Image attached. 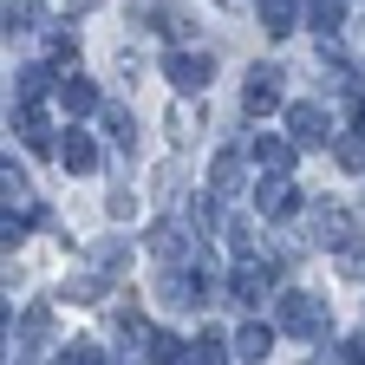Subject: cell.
Segmentation results:
<instances>
[{
	"label": "cell",
	"mask_w": 365,
	"mask_h": 365,
	"mask_svg": "<svg viewBox=\"0 0 365 365\" xmlns=\"http://www.w3.org/2000/svg\"><path fill=\"white\" fill-rule=\"evenodd\" d=\"M255 14H261V26H267L274 39H287V33H294V0H261Z\"/></svg>",
	"instance_id": "14"
},
{
	"label": "cell",
	"mask_w": 365,
	"mask_h": 365,
	"mask_svg": "<svg viewBox=\"0 0 365 365\" xmlns=\"http://www.w3.org/2000/svg\"><path fill=\"white\" fill-rule=\"evenodd\" d=\"M359 130H365V91H359Z\"/></svg>",
	"instance_id": "32"
},
{
	"label": "cell",
	"mask_w": 365,
	"mask_h": 365,
	"mask_svg": "<svg viewBox=\"0 0 365 365\" xmlns=\"http://www.w3.org/2000/svg\"><path fill=\"white\" fill-rule=\"evenodd\" d=\"M294 150H300L294 137H255V163H261V170H281V176H287V170H294Z\"/></svg>",
	"instance_id": "12"
},
{
	"label": "cell",
	"mask_w": 365,
	"mask_h": 365,
	"mask_svg": "<svg viewBox=\"0 0 365 365\" xmlns=\"http://www.w3.org/2000/svg\"><path fill=\"white\" fill-rule=\"evenodd\" d=\"M59 163L72 176H91V170H98V144H91L85 130H59Z\"/></svg>",
	"instance_id": "9"
},
{
	"label": "cell",
	"mask_w": 365,
	"mask_h": 365,
	"mask_svg": "<svg viewBox=\"0 0 365 365\" xmlns=\"http://www.w3.org/2000/svg\"><path fill=\"white\" fill-rule=\"evenodd\" d=\"M190 365H228V346L215 333H202V339H190Z\"/></svg>",
	"instance_id": "22"
},
{
	"label": "cell",
	"mask_w": 365,
	"mask_h": 365,
	"mask_svg": "<svg viewBox=\"0 0 365 365\" xmlns=\"http://www.w3.org/2000/svg\"><path fill=\"white\" fill-rule=\"evenodd\" d=\"M339 359H346V365H365V333H359V339H346V352H339Z\"/></svg>",
	"instance_id": "30"
},
{
	"label": "cell",
	"mask_w": 365,
	"mask_h": 365,
	"mask_svg": "<svg viewBox=\"0 0 365 365\" xmlns=\"http://www.w3.org/2000/svg\"><path fill=\"white\" fill-rule=\"evenodd\" d=\"M105 124H111V137H118L124 150L137 144V118H130V111H118V105H111V111H105Z\"/></svg>",
	"instance_id": "27"
},
{
	"label": "cell",
	"mask_w": 365,
	"mask_h": 365,
	"mask_svg": "<svg viewBox=\"0 0 365 365\" xmlns=\"http://www.w3.org/2000/svg\"><path fill=\"white\" fill-rule=\"evenodd\" d=\"M91 267L111 281V274H124V267H130V248H124V242H98V248H91Z\"/></svg>",
	"instance_id": "17"
},
{
	"label": "cell",
	"mask_w": 365,
	"mask_h": 365,
	"mask_svg": "<svg viewBox=\"0 0 365 365\" xmlns=\"http://www.w3.org/2000/svg\"><path fill=\"white\" fill-rule=\"evenodd\" d=\"M150 33L157 39H190L196 33V14L190 7H150Z\"/></svg>",
	"instance_id": "11"
},
{
	"label": "cell",
	"mask_w": 365,
	"mask_h": 365,
	"mask_svg": "<svg viewBox=\"0 0 365 365\" xmlns=\"http://www.w3.org/2000/svg\"><path fill=\"white\" fill-rule=\"evenodd\" d=\"M313 235H319V248H333V255H339V248L359 242V228H352V215H346L339 202H319V209H313Z\"/></svg>",
	"instance_id": "6"
},
{
	"label": "cell",
	"mask_w": 365,
	"mask_h": 365,
	"mask_svg": "<svg viewBox=\"0 0 365 365\" xmlns=\"http://www.w3.org/2000/svg\"><path fill=\"white\" fill-rule=\"evenodd\" d=\"M228 294H235L242 307L274 300V255H267V261H242V267H235V281H228Z\"/></svg>",
	"instance_id": "4"
},
{
	"label": "cell",
	"mask_w": 365,
	"mask_h": 365,
	"mask_svg": "<svg viewBox=\"0 0 365 365\" xmlns=\"http://www.w3.org/2000/svg\"><path fill=\"white\" fill-rule=\"evenodd\" d=\"M235 352H242V359H267V352H274V333L261 327V319H248V327L235 333Z\"/></svg>",
	"instance_id": "15"
},
{
	"label": "cell",
	"mask_w": 365,
	"mask_h": 365,
	"mask_svg": "<svg viewBox=\"0 0 365 365\" xmlns=\"http://www.w3.org/2000/svg\"><path fill=\"white\" fill-rule=\"evenodd\" d=\"M144 242H150V255H157L163 267H182V261H190V228H176V222H157Z\"/></svg>",
	"instance_id": "7"
},
{
	"label": "cell",
	"mask_w": 365,
	"mask_h": 365,
	"mask_svg": "<svg viewBox=\"0 0 365 365\" xmlns=\"http://www.w3.org/2000/svg\"><path fill=\"white\" fill-rule=\"evenodd\" d=\"M59 105H66L72 118L98 111V85H91V78H66V85H59Z\"/></svg>",
	"instance_id": "13"
},
{
	"label": "cell",
	"mask_w": 365,
	"mask_h": 365,
	"mask_svg": "<svg viewBox=\"0 0 365 365\" xmlns=\"http://www.w3.org/2000/svg\"><path fill=\"white\" fill-rule=\"evenodd\" d=\"M105 209H111V222H130V215H137V202H130V196H111Z\"/></svg>",
	"instance_id": "29"
},
{
	"label": "cell",
	"mask_w": 365,
	"mask_h": 365,
	"mask_svg": "<svg viewBox=\"0 0 365 365\" xmlns=\"http://www.w3.org/2000/svg\"><path fill=\"white\" fill-rule=\"evenodd\" d=\"M339 20H346L339 0H319V7H313V39H319V46H333V39H339Z\"/></svg>",
	"instance_id": "16"
},
{
	"label": "cell",
	"mask_w": 365,
	"mask_h": 365,
	"mask_svg": "<svg viewBox=\"0 0 365 365\" xmlns=\"http://www.w3.org/2000/svg\"><path fill=\"white\" fill-rule=\"evenodd\" d=\"M182 352H190V346H182L176 333H157V339H150V359H157V365H176Z\"/></svg>",
	"instance_id": "28"
},
{
	"label": "cell",
	"mask_w": 365,
	"mask_h": 365,
	"mask_svg": "<svg viewBox=\"0 0 365 365\" xmlns=\"http://www.w3.org/2000/svg\"><path fill=\"white\" fill-rule=\"evenodd\" d=\"M66 7H72V14H85V7H98V0H66Z\"/></svg>",
	"instance_id": "31"
},
{
	"label": "cell",
	"mask_w": 365,
	"mask_h": 365,
	"mask_svg": "<svg viewBox=\"0 0 365 365\" xmlns=\"http://www.w3.org/2000/svg\"><path fill=\"white\" fill-rule=\"evenodd\" d=\"M39 20H46L39 0H7V33H33Z\"/></svg>",
	"instance_id": "18"
},
{
	"label": "cell",
	"mask_w": 365,
	"mask_h": 365,
	"mask_svg": "<svg viewBox=\"0 0 365 365\" xmlns=\"http://www.w3.org/2000/svg\"><path fill=\"white\" fill-rule=\"evenodd\" d=\"M209 72H215L209 53H176V59H170V85L182 91V98H196V91L209 85Z\"/></svg>",
	"instance_id": "8"
},
{
	"label": "cell",
	"mask_w": 365,
	"mask_h": 365,
	"mask_svg": "<svg viewBox=\"0 0 365 365\" xmlns=\"http://www.w3.org/2000/svg\"><path fill=\"white\" fill-rule=\"evenodd\" d=\"M72 59H78V39L72 33H53V39H46V66H53V72H72Z\"/></svg>",
	"instance_id": "20"
},
{
	"label": "cell",
	"mask_w": 365,
	"mask_h": 365,
	"mask_svg": "<svg viewBox=\"0 0 365 365\" xmlns=\"http://www.w3.org/2000/svg\"><path fill=\"white\" fill-rule=\"evenodd\" d=\"M274 327L294 333V339H327L333 333V307H327V294L287 287V294H274Z\"/></svg>",
	"instance_id": "1"
},
{
	"label": "cell",
	"mask_w": 365,
	"mask_h": 365,
	"mask_svg": "<svg viewBox=\"0 0 365 365\" xmlns=\"http://www.w3.org/2000/svg\"><path fill=\"white\" fill-rule=\"evenodd\" d=\"M287 137L294 144H327V111L319 105H287Z\"/></svg>",
	"instance_id": "10"
},
{
	"label": "cell",
	"mask_w": 365,
	"mask_h": 365,
	"mask_svg": "<svg viewBox=\"0 0 365 365\" xmlns=\"http://www.w3.org/2000/svg\"><path fill=\"white\" fill-rule=\"evenodd\" d=\"M196 130H202V105H176L170 111V137H176V144H190Z\"/></svg>",
	"instance_id": "21"
},
{
	"label": "cell",
	"mask_w": 365,
	"mask_h": 365,
	"mask_svg": "<svg viewBox=\"0 0 365 365\" xmlns=\"http://www.w3.org/2000/svg\"><path fill=\"white\" fill-rule=\"evenodd\" d=\"M66 365H111V359H105L98 339H72V346H66Z\"/></svg>",
	"instance_id": "26"
},
{
	"label": "cell",
	"mask_w": 365,
	"mask_h": 365,
	"mask_svg": "<svg viewBox=\"0 0 365 365\" xmlns=\"http://www.w3.org/2000/svg\"><path fill=\"white\" fill-rule=\"evenodd\" d=\"M281 66H248V85H242V111L248 118H274V105H281Z\"/></svg>",
	"instance_id": "2"
},
{
	"label": "cell",
	"mask_w": 365,
	"mask_h": 365,
	"mask_svg": "<svg viewBox=\"0 0 365 365\" xmlns=\"http://www.w3.org/2000/svg\"><path fill=\"white\" fill-rule=\"evenodd\" d=\"M333 157H339V170H365V130L339 137V144H333Z\"/></svg>",
	"instance_id": "23"
},
{
	"label": "cell",
	"mask_w": 365,
	"mask_h": 365,
	"mask_svg": "<svg viewBox=\"0 0 365 365\" xmlns=\"http://www.w3.org/2000/svg\"><path fill=\"white\" fill-rule=\"evenodd\" d=\"M66 300H78V307H91V300H105V274H78V281L66 287Z\"/></svg>",
	"instance_id": "25"
},
{
	"label": "cell",
	"mask_w": 365,
	"mask_h": 365,
	"mask_svg": "<svg viewBox=\"0 0 365 365\" xmlns=\"http://www.w3.org/2000/svg\"><path fill=\"white\" fill-rule=\"evenodd\" d=\"M196 228H202V235H215V228H222V196H215V190L196 196Z\"/></svg>",
	"instance_id": "24"
},
{
	"label": "cell",
	"mask_w": 365,
	"mask_h": 365,
	"mask_svg": "<svg viewBox=\"0 0 365 365\" xmlns=\"http://www.w3.org/2000/svg\"><path fill=\"white\" fill-rule=\"evenodd\" d=\"M7 130L20 137L26 150H39V157H46V150H59V144H53V130H46V111H39V105H26V98H14V111H7Z\"/></svg>",
	"instance_id": "3"
},
{
	"label": "cell",
	"mask_w": 365,
	"mask_h": 365,
	"mask_svg": "<svg viewBox=\"0 0 365 365\" xmlns=\"http://www.w3.org/2000/svg\"><path fill=\"white\" fill-rule=\"evenodd\" d=\"M209 176H215V190H222V196H228V190H242V150H222Z\"/></svg>",
	"instance_id": "19"
},
{
	"label": "cell",
	"mask_w": 365,
	"mask_h": 365,
	"mask_svg": "<svg viewBox=\"0 0 365 365\" xmlns=\"http://www.w3.org/2000/svg\"><path fill=\"white\" fill-rule=\"evenodd\" d=\"M255 209H261L267 222H287V215L300 209V190H294L281 170H267V176H261V190H255Z\"/></svg>",
	"instance_id": "5"
}]
</instances>
